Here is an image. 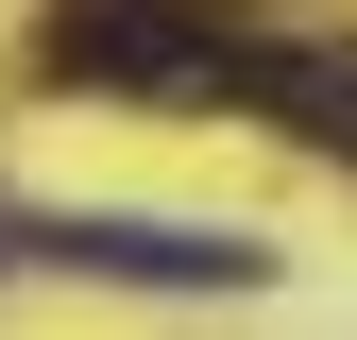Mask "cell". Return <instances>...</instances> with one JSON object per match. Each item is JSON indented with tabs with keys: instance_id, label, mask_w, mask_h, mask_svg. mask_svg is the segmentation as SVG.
<instances>
[{
	"instance_id": "cell-3",
	"label": "cell",
	"mask_w": 357,
	"mask_h": 340,
	"mask_svg": "<svg viewBox=\"0 0 357 340\" xmlns=\"http://www.w3.org/2000/svg\"><path fill=\"white\" fill-rule=\"evenodd\" d=\"M221 85H238V102H273V137L357 153V52H238Z\"/></svg>"
},
{
	"instance_id": "cell-2",
	"label": "cell",
	"mask_w": 357,
	"mask_h": 340,
	"mask_svg": "<svg viewBox=\"0 0 357 340\" xmlns=\"http://www.w3.org/2000/svg\"><path fill=\"white\" fill-rule=\"evenodd\" d=\"M34 255H68V272H137V289H255V272H273L255 238H204V222H34Z\"/></svg>"
},
{
	"instance_id": "cell-1",
	"label": "cell",
	"mask_w": 357,
	"mask_h": 340,
	"mask_svg": "<svg viewBox=\"0 0 357 340\" xmlns=\"http://www.w3.org/2000/svg\"><path fill=\"white\" fill-rule=\"evenodd\" d=\"M52 68H85V85H221L238 52H221L204 17H170V0H68V17H52Z\"/></svg>"
}]
</instances>
